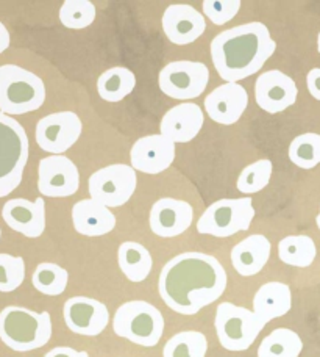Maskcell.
Listing matches in <instances>:
<instances>
[{"label": "cell", "mask_w": 320, "mask_h": 357, "mask_svg": "<svg viewBox=\"0 0 320 357\" xmlns=\"http://www.w3.org/2000/svg\"><path fill=\"white\" fill-rule=\"evenodd\" d=\"M278 256L286 265L306 268L316 260L317 248L308 235H289L278 243Z\"/></svg>", "instance_id": "obj_27"}, {"label": "cell", "mask_w": 320, "mask_h": 357, "mask_svg": "<svg viewBox=\"0 0 320 357\" xmlns=\"http://www.w3.org/2000/svg\"><path fill=\"white\" fill-rule=\"evenodd\" d=\"M289 158L296 167L302 169H312L320 165L319 133H302L294 138L289 146Z\"/></svg>", "instance_id": "obj_30"}, {"label": "cell", "mask_w": 320, "mask_h": 357, "mask_svg": "<svg viewBox=\"0 0 320 357\" xmlns=\"http://www.w3.org/2000/svg\"><path fill=\"white\" fill-rule=\"evenodd\" d=\"M273 171V165L267 158H262V160H256L255 163L248 165L238 177V182H236V187L244 195H253L258 193V191L264 190L269 182H271Z\"/></svg>", "instance_id": "obj_31"}, {"label": "cell", "mask_w": 320, "mask_h": 357, "mask_svg": "<svg viewBox=\"0 0 320 357\" xmlns=\"http://www.w3.org/2000/svg\"><path fill=\"white\" fill-rule=\"evenodd\" d=\"M175 160V143L164 135H147L131 146L130 162L134 171L159 174Z\"/></svg>", "instance_id": "obj_15"}, {"label": "cell", "mask_w": 320, "mask_h": 357, "mask_svg": "<svg viewBox=\"0 0 320 357\" xmlns=\"http://www.w3.org/2000/svg\"><path fill=\"white\" fill-rule=\"evenodd\" d=\"M306 85H308V91L312 98L320 100V68L311 69L306 75Z\"/></svg>", "instance_id": "obj_35"}, {"label": "cell", "mask_w": 320, "mask_h": 357, "mask_svg": "<svg viewBox=\"0 0 320 357\" xmlns=\"http://www.w3.org/2000/svg\"><path fill=\"white\" fill-rule=\"evenodd\" d=\"M316 222H317V227L320 229V210H319V215H317V218H316Z\"/></svg>", "instance_id": "obj_38"}, {"label": "cell", "mask_w": 320, "mask_h": 357, "mask_svg": "<svg viewBox=\"0 0 320 357\" xmlns=\"http://www.w3.org/2000/svg\"><path fill=\"white\" fill-rule=\"evenodd\" d=\"M83 124L79 114L74 112L52 113L40 119L36 124V143L42 151L54 155H63L79 142Z\"/></svg>", "instance_id": "obj_11"}, {"label": "cell", "mask_w": 320, "mask_h": 357, "mask_svg": "<svg viewBox=\"0 0 320 357\" xmlns=\"http://www.w3.org/2000/svg\"><path fill=\"white\" fill-rule=\"evenodd\" d=\"M161 22L168 40L177 46H186L197 41L207 30V19L202 13L184 3L169 5Z\"/></svg>", "instance_id": "obj_17"}, {"label": "cell", "mask_w": 320, "mask_h": 357, "mask_svg": "<svg viewBox=\"0 0 320 357\" xmlns=\"http://www.w3.org/2000/svg\"><path fill=\"white\" fill-rule=\"evenodd\" d=\"M241 2L239 0H205L203 13L211 22L216 25H223L239 13Z\"/></svg>", "instance_id": "obj_34"}, {"label": "cell", "mask_w": 320, "mask_h": 357, "mask_svg": "<svg viewBox=\"0 0 320 357\" xmlns=\"http://www.w3.org/2000/svg\"><path fill=\"white\" fill-rule=\"evenodd\" d=\"M44 357H89V354L86 351H77V349L69 347H56L50 349Z\"/></svg>", "instance_id": "obj_36"}, {"label": "cell", "mask_w": 320, "mask_h": 357, "mask_svg": "<svg viewBox=\"0 0 320 357\" xmlns=\"http://www.w3.org/2000/svg\"><path fill=\"white\" fill-rule=\"evenodd\" d=\"M292 307V293L287 284L267 282L261 285L253 298V312L266 324L286 315Z\"/></svg>", "instance_id": "obj_23"}, {"label": "cell", "mask_w": 320, "mask_h": 357, "mask_svg": "<svg viewBox=\"0 0 320 357\" xmlns=\"http://www.w3.org/2000/svg\"><path fill=\"white\" fill-rule=\"evenodd\" d=\"M80 188V173L77 165L66 155L42 158L38 168V190L47 197H67Z\"/></svg>", "instance_id": "obj_12"}, {"label": "cell", "mask_w": 320, "mask_h": 357, "mask_svg": "<svg viewBox=\"0 0 320 357\" xmlns=\"http://www.w3.org/2000/svg\"><path fill=\"white\" fill-rule=\"evenodd\" d=\"M46 100V85L36 74L17 65L0 66V113L36 112Z\"/></svg>", "instance_id": "obj_4"}, {"label": "cell", "mask_w": 320, "mask_h": 357, "mask_svg": "<svg viewBox=\"0 0 320 357\" xmlns=\"http://www.w3.org/2000/svg\"><path fill=\"white\" fill-rule=\"evenodd\" d=\"M255 218L252 197L221 199L205 210L197 221V231L217 238L233 237L238 232L247 231Z\"/></svg>", "instance_id": "obj_8"}, {"label": "cell", "mask_w": 320, "mask_h": 357, "mask_svg": "<svg viewBox=\"0 0 320 357\" xmlns=\"http://www.w3.org/2000/svg\"><path fill=\"white\" fill-rule=\"evenodd\" d=\"M113 329L116 335L134 345L153 348L164 334V317L153 304L134 299L119 305L113 318Z\"/></svg>", "instance_id": "obj_5"}, {"label": "cell", "mask_w": 320, "mask_h": 357, "mask_svg": "<svg viewBox=\"0 0 320 357\" xmlns=\"http://www.w3.org/2000/svg\"><path fill=\"white\" fill-rule=\"evenodd\" d=\"M271 241L261 234L248 235L247 238L234 245L232 250V265L236 273L248 278L258 274L271 257Z\"/></svg>", "instance_id": "obj_22"}, {"label": "cell", "mask_w": 320, "mask_h": 357, "mask_svg": "<svg viewBox=\"0 0 320 357\" xmlns=\"http://www.w3.org/2000/svg\"><path fill=\"white\" fill-rule=\"evenodd\" d=\"M88 185L93 199L113 208L131 199L138 187V176L128 165L116 163L93 173Z\"/></svg>", "instance_id": "obj_10"}, {"label": "cell", "mask_w": 320, "mask_h": 357, "mask_svg": "<svg viewBox=\"0 0 320 357\" xmlns=\"http://www.w3.org/2000/svg\"><path fill=\"white\" fill-rule=\"evenodd\" d=\"M63 315L69 331L85 337L102 334L110 323V312L106 305L88 296L69 298L64 303Z\"/></svg>", "instance_id": "obj_13"}, {"label": "cell", "mask_w": 320, "mask_h": 357, "mask_svg": "<svg viewBox=\"0 0 320 357\" xmlns=\"http://www.w3.org/2000/svg\"><path fill=\"white\" fill-rule=\"evenodd\" d=\"M227 282L225 268L214 256L183 252L164 265L158 291L166 305L177 314L195 315L223 295Z\"/></svg>", "instance_id": "obj_1"}, {"label": "cell", "mask_w": 320, "mask_h": 357, "mask_svg": "<svg viewBox=\"0 0 320 357\" xmlns=\"http://www.w3.org/2000/svg\"><path fill=\"white\" fill-rule=\"evenodd\" d=\"M277 43L262 22H248L223 30L211 41L209 52L216 71L225 84H238L259 73L273 55Z\"/></svg>", "instance_id": "obj_2"}, {"label": "cell", "mask_w": 320, "mask_h": 357, "mask_svg": "<svg viewBox=\"0 0 320 357\" xmlns=\"http://www.w3.org/2000/svg\"><path fill=\"white\" fill-rule=\"evenodd\" d=\"M52 339L49 312L8 305L0 312V340L13 351L27 353L46 347Z\"/></svg>", "instance_id": "obj_3"}, {"label": "cell", "mask_w": 320, "mask_h": 357, "mask_svg": "<svg viewBox=\"0 0 320 357\" xmlns=\"http://www.w3.org/2000/svg\"><path fill=\"white\" fill-rule=\"evenodd\" d=\"M247 105L248 94L246 88L238 84H223L205 98V110L208 116L222 126L238 123Z\"/></svg>", "instance_id": "obj_19"}, {"label": "cell", "mask_w": 320, "mask_h": 357, "mask_svg": "<svg viewBox=\"0 0 320 357\" xmlns=\"http://www.w3.org/2000/svg\"><path fill=\"white\" fill-rule=\"evenodd\" d=\"M214 326L221 345L228 351H246L250 348L266 323L255 314L233 303L217 305Z\"/></svg>", "instance_id": "obj_7"}, {"label": "cell", "mask_w": 320, "mask_h": 357, "mask_svg": "<svg viewBox=\"0 0 320 357\" xmlns=\"http://www.w3.org/2000/svg\"><path fill=\"white\" fill-rule=\"evenodd\" d=\"M136 86V77L128 68H111L97 80V93L106 102H120Z\"/></svg>", "instance_id": "obj_25"}, {"label": "cell", "mask_w": 320, "mask_h": 357, "mask_svg": "<svg viewBox=\"0 0 320 357\" xmlns=\"http://www.w3.org/2000/svg\"><path fill=\"white\" fill-rule=\"evenodd\" d=\"M27 162V132L16 119L0 113V197L11 195L21 185Z\"/></svg>", "instance_id": "obj_6"}, {"label": "cell", "mask_w": 320, "mask_h": 357, "mask_svg": "<svg viewBox=\"0 0 320 357\" xmlns=\"http://www.w3.org/2000/svg\"><path fill=\"white\" fill-rule=\"evenodd\" d=\"M0 237H2V229H0Z\"/></svg>", "instance_id": "obj_40"}, {"label": "cell", "mask_w": 320, "mask_h": 357, "mask_svg": "<svg viewBox=\"0 0 320 357\" xmlns=\"http://www.w3.org/2000/svg\"><path fill=\"white\" fill-rule=\"evenodd\" d=\"M24 279V259L19 256H11V254H0V291H15L22 285Z\"/></svg>", "instance_id": "obj_33"}, {"label": "cell", "mask_w": 320, "mask_h": 357, "mask_svg": "<svg viewBox=\"0 0 320 357\" xmlns=\"http://www.w3.org/2000/svg\"><path fill=\"white\" fill-rule=\"evenodd\" d=\"M298 89L296 82L289 75L272 69L262 73L255 84L256 104L271 114L285 112L286 108L296 104Z\"/></svg>", "instance_id": "obj_14"}, {"label": "cell", "mask_w": 320, "mask_h": 357, "mask_svg": "<svg viewBox=\"0 0 320 357\" xmlns=\"http://www.w3.org/2000/svg\"><path fill=\"white\" fill-rule=\"evenodd\" d=\"M95 5L89 0H66L60 8V21L67 29H86L95 21Z\"/></svg>", "instance_id": "obj_32"}, {"label": "cell", "mask_w": 320, "mask_h": 357, "mask_svg": "<svg viewBox=\"0 0 320 357\" xmlns=\"http://www.w3.org/2000/svg\"><path fill=\"white\" fill-rule=\"evenodd\" d=\"M72 225L85 237H102L116 227V216L104 204L93 197L81 199L72 207Z\"/></svg>", "instance_id": "obj_21"}, {"label": "cell", "mask_w": 320, "mask_h": 357, "mask_svg": "<svg viewBox=\"0 0 320 357\" xmlns=\"http://www.w3.org/2000/svg\"><path fill=\"white\" fill-rule=\"evenodd\" d=\"M194 220L191 204L174 197H161L150 210L149 225L152 232L161 238H174L186 232Z\"/></svg>", "instance_id": "obj_16"}, {"label": "cell", "mask_w": 320, "mask_h": 357, "mask_svg": "<svg viewBox=\"0 0 320 357\" xmlns=\"http://www.w3.org/2000/svg\"><path fill=\"white\" fill-rule=\"evenodd\" d=\"M35 289L47 296H58L64 293L69 282V273L63 266L44 262L36 266L31 276Z\"/></svg>", "instance_id": "obj_29"}, {"label": "cell", "mask_w": 320, "mask_h": 357, "mask_svg": "<svg viewBox=\"0 0 320 357\" xmlns=\"http://www.w3.org/2000/svg\"><path fill=\"white\" fill-rule=\"evenodd\" d=\"M209 82V69L205 63L177 60L166 65L158 75L159 89L172 99L189 100L203 94Z\"/></svg>", "instance_id": "obj_9"}, {"label": "cell", "mask_w": 320, "mask_h": 357, "mask_svg": "<svg viewBox=\"0 0 320 357\" xmlns=\"http://www.w3.org/2000/svg\"><path fill=\"white\" fill-rule=\"evenodd\" d=\"M317 50H319V54H320V33H319V38H317Z\"/></svg>", "instance_id": "obj_39"}, {"label": "cell", "mask_w": 320, "mask_h": 357, "mask_svg": "<svg viewBox=\"0 0 320 357\" xmlns=\"http://www.w3.org/2000/svg\"><path fill=\"white\" fill-rule=\"evenodd\" d=\"M302 349L303 342L296 331L278 328L262 339L258 357H298Z\"/></svg>", "instance_id": "obj_26"}, {"label": "cell", "mask_w": 320, "mask_h": 357, "mask_svg": "<svg viewBox=\"0 0 320 357\" xmlns=\"http://www.w3.org/2000/svg\"><path fill=\"white\" fill-rule=\"evenodd\" d=\"M203 123L205 116L202 108L194 102H183L164 114L159 123V130H161V135L175 144L189 143L202 130Z\"/></svg>", "instance_id": "obj_20"}, {"label": "cell", "mask_w": 320, "mask_h": 357, "mask_svg": "<svg viewBox=\"0 0 320 357\" xmlns=\"http://www.w3.org/2000/svg\"><path fill=\"white\" fill-rule=\"evenodd\" d=\"M118 262L120 271L130 282H143L152 271V254L136 241H124L119 246Z\"/></svg>", "instance_id": "obj_24"}, {"label": "cell", "mask_w": 320, "mask_h": 357, "mask_svg": "<svg viewBox=\"0 0 320 357\" xmlns=\"http://www.w3.org/2000/svg\"><path fill=\"white\" fill-rule=\"evenodd\" d=\"M2 216L8 227L27 238L41 237L46 231V202L42 197L33 202L24 197L10 199L5 202Z\"/></svg>", "instance_id": "obj_18"}, {"label": "cell", "mask_w": 320, "mask_h": 357, "mask_svg": "<svg viewBox=\"0 0 320 357\" xmlns=\"http://www.w3.org/2000/svg\"><path fill=\"white\" fill-rule=\"evenodd\" d=\"M208 340L198 331H182L164 345L163 357H205Z\"/></svg>", "instance_id": "obj_28"}, {"label": "cell", "mask_w": 320, "mask_h": 357, "mask_svg": "<svg viewBox=\"0 0 320 357\" xmlns=\"http://www.w3.org/2000/svg\"><path fill=\"white\" fill-rule=\"evenodd\" d=\"M10 41H11V38H10L8 29H6L5 25L0 22V54H3L5 50L10 47Z\"/></svg>", "instance_id": "obj_37"}]
</instances>
